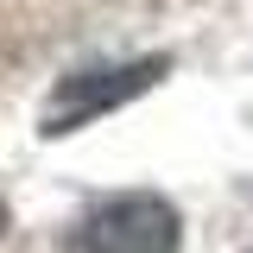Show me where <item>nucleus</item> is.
I'll return each mask as SVG.
<instances>
[{
	"label": "nucleus",
	"mask_w": 253,
	"mask_h": 253,
	"mask_svg": "<svg viewBox=\"0 0 253 253\" xmlns=\"http://www.w3.org/2000/svg\"><path fill=\"white\" fill-rule=\"evenodd\" d=\"M57 253H177V209L152 190L108 196L63 234Z\"/></svg>",
	"instance_id": "nucleus-1"
},
{
	"label": "nucleus",
	"mask_w": 253,
	"mask_h": 253,
	"mask_svg": "<svg viewBox=\"0 0 253 253\" xmlns=\"http://www.w3.org/2000/svg\"><path fill=\"white\" fill-rule=\"evenodd\" d=\"M165 70H171L165 57H139V63H114V70H76V76H63L57 95L44 101V133H76L83 121L121 108L133 95H146Z\"/></svg>",
	"instance_id": "nucleus-2"
}]
</instances>
